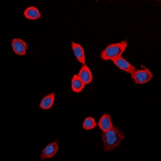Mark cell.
Listing matches in <instances>:
<instances>
[{"mask_svg":"<svg viewBox=\"0 0 161 161\" xmlns=\"http://www.w3.org/2000/svg\"><path fill=\"white\" fill-rule=\"evenodd\" d=\"M102 137L103 140V149L105 152H112L124 139V135L119 129L112 127L110 130L103 131Z\"/></svg>","mask_w":161,"mask_h":161,"instance_id":"obj_1","label":"cell"},{"mask_svg":"<svg viewBox=\"0 0 161 161\" xmlns=\"http://www.w3.org/2000/svg\"><path fill=\"white\" fill-rule=\"evenodd\" d=\"M127 47V41L123 40L122 42L112 44L108 45L100 54L101 58L104 60H113L117 57H122V54Z\"/></svg>","mask_w":161,"mask_h":161,"instance_id":"obj_2","label":"cell"},{"mask_svg":"<svg viewBox=\"0 0 161 161\" xmlns=\"http://www.w3.org/2000/svg\"><path fill=\"white\" fill-rule=\"evenodd\" d=\"M152 77H153V74L148 69L136 70L131 75L132 80H134V82L137 85L144 84V83L148 82L152 80Z\"/></svg>","mask_w":161,"mask_h":161,"instance_id":"obj_3","label":"cell"},{"mask_svg":"<svg viewBox=\"0 0 161 161\" xmlns=\"http://www.w3.org/2000/svg\"><path fill=\"white\" fill-rule=\"evenodd\" d=\"M112 61L114 63V64L117 66L118 68H119L122 70H124L126 73H130V75H132V74L137 70L135 66L132 65L130 62H128L127 60H125V59L122 57H119L115 59H114Z\"/></svg>","mask_w":161,"mask_h":161,"instance_id":"obj_4","label":"cell"},{"mask_svg":"<svg viewBox=\"0 0 161 161\" xmlns=\"http://www.w3.org/2000/svg\"><path fill=\"white\" fill-rule=\"evenodd\" d=\"M58 143L57 142H53V143H50V144L47 145L44 147V150L41 152L40 155V159L44 160L45 159H49V158L53 157L57 154V151H58Z\"/></svg>","mask_w":161,"mask_h":161,"instance_id":"obj_5","label":"cell"},{"mask_svg":"<svg viewBox=\"0 0 161 161\" xmlns=\"http://www.w3.org/2000/svg\"><path fill=\"white\" fill-rule=\"evenodd\" d=\"M11 47L15 54L19 56L25 55L27 48H28V45L25 41L21 39H14L11 42Z\"/></svg>","mask_w":161,"mask_h":161,"instance_id":"obj_6","label":"cell"},{"mask_svg":"<svg viewBox=\"0 0 161 161\" xmlns=\"http://www.w3.org/2000/svg\"><path fill=\"white\" fill-rule=\"evenodd\" d=\"M72 48H73V54L77 59V60L81 64H85L86 59H85V52L82 46L75 42H72Z\"/></svg>","mask_w":161,"mask_h":161,"instance_id":"obj_7","label":"cell"},{"mask_svg":"<svg viewBox=\"0 0 161 161\" xmlns=\"http://www.w3.org/2000/svg\"><path fill=\"white\" fill-rule=\"evenodd\" d=\"M98 126L103 131H106V130H110L112 127H114L110 116L108 114H104L101 117L98 122Z\"/></svg>","mask_w":161,"mask_h":161,"instance_id":"obj_8","label":"cell"},{"mask_svg":"<svg viewBox=\"0 0 161 161\" xmlns=\"http://www.w3.org/2000/svg\"><path fill=\"white\" fill-rule=\"evenodd\" d=\"M77 75L82 80L85 85L90 84L92 81V80H93V75H92L91 71H90V69L86 64H83L82 68L80 69V72H79Z\"/></svg>","mask_w":161,"mask_h":161,"instance_id":"obj_9","label":"cell"},{"mask_svg":"<svg viewBox=\"0 0 161 161\" xmlns=\"http://www.w3.org/2000/svg\"><path fill=\"white\" fill-rule=\"evenodd\" d=\"M54 100H55V93H51L48 95H46L40 102V108L44 109V110L50 109L54 103Z\"/></svg>","mask_w":161,"mask_h":161,"instance_id":"obj_10","label":"cell"},{"mask_svg":"<svg viewBox=\"0 0 161 161\" xmlns=\"http://www.w3.org/2000/svg\"><path fill=\"white\" fill-rule=\"evenodd\" d=\"M85 88V83L77 74L74 75L72 79V90L76 93H80Z\"/></svg>","mask_w":161,"mask_h":161,"instance_id":"obj_11","label":"cell"},{"mask_svg":"<svg viewBox=\"0 0 161 161\" xmlns=\"http://www.w3.org/2000/svg\"><path fill=\"white\" fill-rule=\"evenodd\" d=\"M24 15L29 19H38L41 17L40 11L35 7H29L24 11Z\"/></svg>","mask_w":161,"mask_h":161,"instance_id":"obj_12","label":"cell"},{"mask_svg":"<svg viewBox=\"0 0 161 161\" xmlns=\"http://www.w3.org/2000/svg\"><path fill=\"white\" fill-rule=\"evenodd\" d=\"M96 126L95 119L92 117L86 118L83 122L82 127L85 130H92Z\"/></svg>","mask_w":161,"mask_h":161,"instance_id":"obj_13","label":"cell"}]
</instances>
